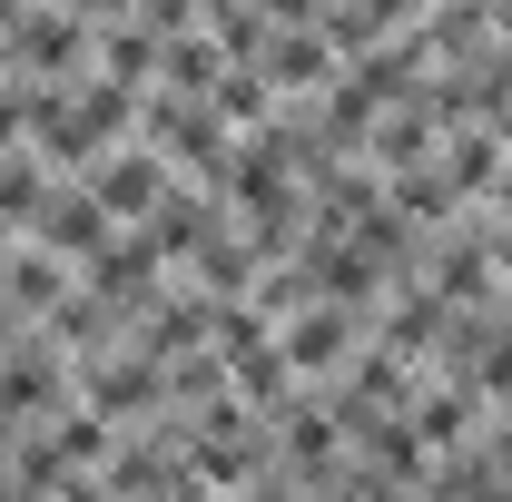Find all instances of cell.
Here are the masks:
<instances>
[{
    "label": "cell",
    "mask_w": 512,
    "mask_h": 502,
    "mask_svg": "<svg viewBox=\"0 0 512 502\" xmlns=\"http://www.w3.org/2000/svg\"><path fill=\"white\" fill-rule=\"evenodd\" d=\"M50 384H60V365H50V345L10 355V365H0V414H40V404H50Z\"/></svg>",
    "instance_id": "4"
},
{
    "label": "cell",
    "mask_w": 512,
    "mask_h": 502,
    "mask_svg": "<svg viewBox=\"0 0 512 502\" xmlns=\"http://www.w3.org/2000/svg\"><path fill=\"white\" fill-rule=\"evenodd\" d=\"M40 256H109V217H99V197L79 188V197H50L40 207Z\"/></svg>",
    "instance_id": "1"
},
{
    "label": "cell",
    "mask_w": 512,
    "mask_h": 502,
    "mask_svg": "<svg viewBox=\"0 0 512 502\" xmlns=\"http://www.w3.org/2000/svg\"><path fill=\"white\" fill-rule=\"evenodd\" d=\"M89 197H99V217H138V207H158V197H168V168H158L148 148H119V158L89 178Z\"/></svg>",
    "instance_id": "2"
},
{
    "label": "cell",
    "mask_w": 512,
    "mask_h": 502,
    "mask_svg": "<svg viewBox=\"0 0 512 502\" xmlns=\"http://www.w3.org/2000/svg\"><path fill=\"white\" fill-rule=\"evenodd\" d=\"M345 345H355V315H335V306H316V315H296V325H286V335H276V355H286V365H306V375H316V365H335V355H345Z\"/></svg>",
    "instance_id": "3"
},
{
    "label": "cell",
    "mask_w": 512,
    "mask_h": 502,
    "mask_svg": "<svg viewBox=\"0 0 512 502\" xmlns=\"http://www.w3.org/2000/svg\"><path fill=\"white\" fill-rule=\"evenodd\" d=\"M493 188H503V207H512V168H503V178H493Z\"/></svg>",
    "instance_id": "5"
}]
</instances>
